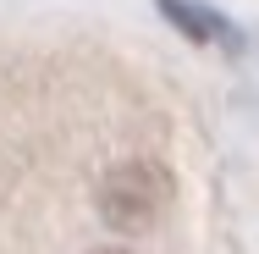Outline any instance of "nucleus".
Returning <instances> with one entry per match:
<instances>
[{
  "instance_id": "f03ea898",
  "label": "nucleus",
  "mask_w": 259,
  "mask_h": 254,
  "mask_svg": "<svg viewBox=\"0 0 259 254\" xmlns=\"http://www.w3.org/2000/svg\"><path fill=\"white\" fill-rule=\"evenodd\" d=\"M160 11L188 33V39H215L221 33V17L215 11H204V6H188V0H160Z\"/></svg>"
},
{
  "instance_id": "f257e3e1",
  "label": "nucleus",
  "mask_w": 259,
  "mask_h": 254,
  "mask_svg": "<svg viewBox=\"0 0 259 254\" xmlns=\"http://www.w3.org/2000/svg\"><path fill=\"white\" fill-rule=\"evenodd\" d=\"M94 204H100V221L110 232H149L171 204V171L149 155H133L100 177Z\"/></svg>"
},
{
  "instance_id": "7ed1b4c3",
  "label": "nucleus",
  "mask_w": 259,
  "mask_h": 254,
  "mask_svg": "<svg viewBox=\"0 0 259 254\" xmlns=\"http://www.w3.org/2000/svg\"><path fill=\"white\" fill-rule=\"evenodd\" d=\"M94 254H133V249H94Z\"/></svg>"
}]
</instances>
